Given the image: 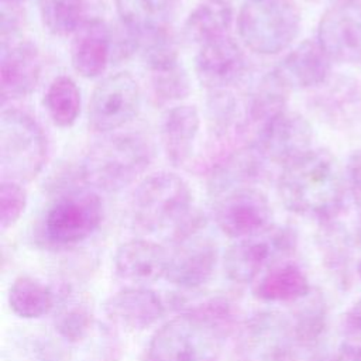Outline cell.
<instances>
[{"label":"cell","instance_id":"cell-19","mask_svg":"<svg viewBox=\"0 0 361 361\" xmlns=\"http://www.w3.org/2000/svg\"><path fill=\"white\" fill-rule=\"evenodd\" d=\"M331 62L317 39H305L275 65L272 73L288 90L310 89L327 82Z\"/></svg>","mask_w":361,"mask_h":361},{"label":"cell","instance_id":"cell-32","mask_svg":"<svg viewBox=\"0 0 361 361\" xmlns=\"http://www.w3.org/2000/svg\"><path fill=\"white\" fill-rule=\"evenodd\" d=\"M138 55L142 65L151 73L161 72L180 63L179 45L171 27L141 34Z\"/></svg>","mask_w":361,"mask_h":361},{"label":"cell","instance_id":"cell-20","mask_svg":"<svg viewBox=\"0 0 361 361\" xmlns=\"http://www.w3.org/2000/svg\"><path fill=\"white\" fill-rule=\"evenodd\" d=\"M168 248L145 238L123 243L114 254L116 275L133 285L147 286L165 278L168 269Z\"/></svg>","mask_w":361,"mask_h":361},{"label":"cell","instance_id":"cell-23","mask_svg":"<svg viewBox=\"0 0 361 361\" xmlns=\"http://www.w3.org/2000/svg\"><path fill=\"white\" fill-rule=\"evenodd\" d=\"M312 290L305 271L292 261L275 265L252 285V295L267 303H295Z\"/></svg>","mask_w":361,"mask_h":361},{"label":"cell","instance_id":"cell-11","mask_svg":"<svg viewBox=\"0 0 361 361\" xmlns=\"http://www.w3.org/2000/svg\"><path fill=\"white\" fill-rule=\"evenodd\" d=\"M141 89L130 72H117L102 79L92 92L87 124L99 134H109L130 123L140 110Z\"/></svg>","mask_w":361,"mask_h":361},{"label":"cell","instance_id":"cell-16","mask_svg":"<svg viewBox=\"0 0 361 361\" xmlns=\"http://www.w3.org/2000/svg\"><path fill=\"white\" fill-rule=\"evenodd\" d=\"M161 296L147 286H127L110 295L103 305L107 320L124 331H144L165 314Z\"/></svg>","mask_w":361,"mask_h":361},{"label":"cell","instance_id":"cell-39","mask_svg":"<svg viewBox=\"0 0 361 361\" xmlns=\"http://www.w3.org/2000/svg\"><path fill=\"white\" fill-rule=\"evenodd\" d=\"M310 361H351L341 350L338 351H320L316 353Z\"/></svg>","mask_w":361,"mask_h":361},{"label":"cell","instance_id":"cell-33","mask_svg":"<svg viewBox=\"0 0 361 361\" xmlns=\"http://www.w3.org/2000/svg\"><path fill=\"white\" fill-rule=\"evenodd\" d=\"M206 116L210 133L221 138L233 126L240 130L241 118L238 117V103L230 90L209 92L206 100Z\"/></svg>","mask_w":361,"mask_h":361},{"label":"cell","instance_id":"cell-28","mask_svg":"<svg viewBox=\"0 0 361 361\" xmlns=\"http://www.w3.org/2000/svg\"><path fill=\"white\" fill-rule=\"evenodd\" d=\"M289 314L295 343L299 348H313L319 344L327 326V306L320 292H313L295 302Z\"/></svg>","mask_w":361,"mask_h":361},{"label":"cell","instance_id":"cell-27","mask_svg":"<svg viewBox=\"0 0 361 361\" xmlns=\"http://www.w3.org/2000/svg\"><path fill=\"white\" fill-rule=\"evenodd\" d=\"M7 300L13 313L25 320L41 319L56 306L55 292L30 275H20L13 281Z\"/></svg>","mask_w":361,"mask_h":361},{"label":"cell","instance_id":"cell-4","mask_svg":"<svg viewBox=\"0 0 361 361\" xmlns=\"http://www.w3.org/2000/svg\"><path fill=\"white\" fill-rule=\"evenodd\" d=\"M206 217L193 210L168 234V269L165 279L182 290H195L214 275L219 262L217 243L206 233Z\"/></svg>","mask_w":361,"mask_h":361},{"label":"cell","instance_id":"cell-1","mask_svg":"<svg viewBox=\"0 0 361 361\" xmlns=\"http://www.w3.org/2000/svg\"><path fill=\"white\" fill-rule=\"evenodd\" d=\"M276 189L289 212L323 224L343 212L348 186L336 155L326 148H312L282 166Z\"/></svg>","mask_w":361,"mask_h":361},{"label":"cell","instance_id":"cell-24","mask_svg":"<svg viewBox=\"0 0 361 361\" xmlns=\"http://www.w3.org/2000/svg\"><path fill=\"white\" fill-rule=\"evenodd\" d=\"M233 23V7L228 0H203L186 17L183 39L189 45L203 47L228 35Z\"/></svg>","mask_w":361,"mask_h":361},{"label":"cell","instance_id":"cell-3","mask_svg":"<svg viewBox=\"0 0 361 361\" xmlns=\"http://www.w3.org/2000/svg\"><path fill=\"white\" fill-rule=\"evenodd\" d=\"M227 337L220 326L202 314L180 310L154 333L147 361H220Z\"/></svg>","mask_w":361,"mask_h":361},{"label":"cell","instance_id":"cell-38","mask_svg":"<svg viewBox=\"0 0 361 361\" xmlns=\"http://www.w3.org/2000/svg\"><path fill=\"white\" fill-rule=\"evenodd\" d=\"M345 178L353 200L361 212V149L354 151L350 155L345 168Z\"/></svg>","mask_w":361,"mask_h":361},{"label":"cell","instance_id":"cell-26","mask_svg":"<svg viewBox=\"0 0 361 361\" xmlns=\"http://www.w3.org/2000/svg\"><path fill=\"white\" fill-rule=\"evenodd\" d=\"M120 23L141 35L171 27L179 0H114Z\"/></svg>","mask_w":361,"mask_h":361},{"label":"cell","instance_id":"cell-15","mask_svg":"<svg viewBox=\"0 0 361 361\" xmlns=\"http://www.w3.org/2000/svg\"><path fill=\"white\" fill-rule=\"evenodd\" d=\"M195 72L199 83L209 92L228 90L245 76L247 58L240 44L226 35L199 48Z\"/></svg>","mask_w":361,"mask_h":361},{"label":"cell","instance_id":"cell-9","mask_svg":"<svg viewBox=\"0 0 361 361\" xmlns=\"http://www.w3.org/2000/svg\"><path fill=\"white\" fill-rule=\"evenodd\" d=\"M296 248V233L289 226L269 224L264 230L235 240L224 252L223 268L231 282L254 283Z\"/></svg>","mask_w":361,"mask_h":361},{"label":"cell","instance_id":"cell-37","mask_svg":"<svg viewBox=\"0 0 361 361\" xmlns=\"http://www.w3.org/2000/svg\"><path fill=\"white\" fill-rule=\"evenodd\" d=\"M21 23V10L20 4L1 1L0 11V38L1 45L14 41V37L18 31Z\"/></svg>","mask_w":361,"mask_h":361},{"label":"cell","instance_id":"cell-5","mask_svg":"<svg viewBox=\"0 0 361 361\" xmlns=\"http://www.w3.org/2000/svg\"><path fill=\"white\" fill-rule=\"evenodd\" d=\"M193 196L183 178L161 171L141 180L131 197V219L144 233L168 234L192 212Z\"/></svg>","mask_w":361,"mask_h":361},{"label":"cell","instance_id":"cell-35","mask_svg":"<svg viewBox=\"0 0 361 361\" xmlns=\"http://www.w3.org/2000/svg\"><path fill=\"white\" fill-rule=\"evenodd\" d=\"M27 207V193L21 183L1 180L0 183V227L7 230L13 227L23 216Z\"/></svg>","mask_w":361,"mask_h":361},{"label":"cell","instance_id":"cell-34","mask_svg":"<svg viewBox=\"0 0 361 361\" xmlns=\"http://www.w3.org/2000/svg\"><path fill=\"white\" fill-rule=\"evenodd\" d=\"M151 93L157 104L182 100L190 93V79L182 63L151 73Z\"/></svg>","mask_w":361,"mask_h":361},{"label":"cell","instance_id":"cell-25","mask_svg":"<svg viewBox=\"0 0 361 361\" xmlns=\"http://www.w3.org/2000/svg\"><path fill=\"white\" fill-rule=\"evenodd\" d=\"M288 92L289 90L275 78L272 71L265 73L247 96L240 130L243 133L248 130L254 133L259 126L286 110Z\"/></svg>","mask_w":361,"mask_h":361},{"label":"cell","instance_id":"cell-22","mask_svg":"<svg viewBox=\"0 0 361 361\" xmlns=\"http://www.w3.org/2000/svg\"><path fill=\"white\" fill-rule=\"evenodd\" d=\"M199 128L200 114L195 106H173L162 114L159 137L165 157L172 166H182L189 162Z\"/></svg>","mask_w":361,"mask_h":361},{"label":"cell","instance_id":"cell-10","mask_svg":"<svg viewBox=\"0 0 361 361\" xmlns=\"http://www.w3.org/2000/svg\"><path fill=\"white\" fill-rule=\"evenodd\" d=\"M296 350L289 316L257 310L243 319L234 333L230 361H295Z\"/></svg>","mask_w":361,"mask_h":361},{"label":"cell","instance_id":"cell-18","mask_svg":"<svg viewBox=\"0 0 361 361\" xmlns=\"http://www.w3.org/2000/svg\"><path fill=\"white\" fill-rule=\"evenodd\" d=\"M113 61V28L100 17H89L72 35L71 62L86 79L102 76Z\"/></svg>","mask_w":361,"mask_h":361},{"label":"cell","instance_id":"cell-13","mask_svg":"<svg viewBox=\"0 0 361 361\" xmlns=\"http://www.w3.org/2000/svg\"><path fill=\"white\" fill-rule=\"evenodd\" d=\"M213 219L224 235L238 240L272 224V207L262 190L241 188L214 199Z\"/></svg>","mask_w":361,"mask_h":361},{"label":"cell","instance_id":"cell-12","mask_svg":"<svg viewBox=\"0 0 361 361\" xmlns=\"http://www.w3.org/2000/svg\"><path fill=\"white\" fill-rule=\"evenodd\" d=\"M313 130L299 113L283 110L262 126L251 137V145L267 162L282 166L312 149Z\"/></svg>","mask_w":361,"mask_h":361},{"label":"cell","instance_id":"cell-31","mask_svg":"<svg viewBox=\"0 0 361 361\" xmlns=\"http://www.w3.org/2000/svg\"><path fill=\"white\" fill-rule=\"evenodd\" d=\"M44 27L54 35L68 37L89 18L87 0H38Z\"/></svg>","mask_w":361,"mask_h":361},{"label":"cell","instance_id":"cell-21","mask_svg":"<svg viewBox=\"0 0 361 361\" xmlns=\"http://www.w3.org/2000/svg\"><path fill=\"white\" fill-rule=\"evenodd\" d=\"M265 162L251 144L235 149L213 166L207 180L209 196L214 200L228 192L254 186L264 175Z\"/></svg>","mask_w":361,"mask_h":361},{"label":"cell","instance_id":"cell-30","mask_svg":"<svg viewBox=\"0 0 361 361\" xmlns=\"http://www.w3.org/2000/svg\"><path fill=\"white\" fill-rule=\"evenodd\" d=\"M52 326L56 336L66 344H79L89 338L96 322L90 307L85 302L66 295L55 310Z\"/></svg>","mask_w":361,"mask_h":361},{"label":"cell","instance_id":"cell-7","mask_svg":"<svg viewBox=\"0 0 361 361\" xmlns=\"http://www.w3.org/2000/svg\"><path fill=\"white\" fill-rule=\"evenodd\" d=\"M300 11L292 0H245L237 16L243 44L259 55L285 51L300 31Z\"/></svg>","mask_w":361,"mask_h":361},{"label":"cell","instance_id":"cell-41","mask_svg":"<svg viewBox=\"0 0 361 361\" xmlns=\"http://www.w3.org/2000/svg\"><path fill=\"white\" fill-rule=\"evenodd\" d=\"M357 275H358V278L361 279V259H360V262H358V265H357Z\"/></svg>","mask_w":361,"mask_h":361},{"label":"cell","instance_id":"cell-42","mask_svg":"<svg viewBox=\"0 0 361 361\" xmlns=\"http://www.w3.org/2000/svg\"><path fill=\"white\" fill-rule=\"evenodd\" d=\"M357 0H336V3H354Z\"/></svg>","mask_w":361,"mask_h":361},{"label":"cell","instance_id":"cell-29","mask_svg":"<svg viewBox=\"0 0 361 361\" xmlns=\"http://www.w3.org/2000/svg\"><path fill=\"white\" fill-rule=\"evenodd\" d=\"M44 106L52 123L61 128L73 126L80 114V90L76 82L66 76H56L48 86Z\"/></svg>","mask_w":361,"mask_h":361},{"label":"cell","instance_id":"cell-8","mask_svg":"<svg viewBox=\"0 0 361 361\" xmlns=\"http://www.w3.org/2000/svg\"><path fill=\"white\" fill-rule=\"evenodd\" d=\"M48 154L47 135L38 121L18 109L0 114L1 180L30 182L44 168Z\"/></svg>","mask_w":361,"mask_h":361},{"label":"cell","instance_id":"cell-17","mask_svg":"<svg viewBox=\"0 0 361 361\" xmlns=\"http://www.w3.org/2000/svg\"><path fill=\"white\" fill-rule=\"evenodd\" d=\"M42 71L38 48L31 41H11L1 45V102L27 97L37 87Z\"/></svg>","mask_w":361,"mask_h":361},{"label":"cell","instance_id":"cell-36","mask_svg":"<svg viewBox=\"0 0 361 361\" xmlns=\"http://www.w3.org/2000/svg\"><path fill=\"white\" fill-rule=\"evenodd\" d=\"M340 350L351 361H361V298L343 316Z\"/></svg>","mask_w":361,"mask_h":361},{"label":"cell","instance_id":"cell-40","mask_svg":"<svg viewBox=\"0 0 361 361\" xmlns=\"http://www.w3.org/2000/svg\"><path fill=\"white\" fill-rule=\"evenodd\" d=\"M1 1H6V3H13V4H21L23 1L25 0H1Z\"/></svg>","mask_w":361,"mask_h":361},{"label":"cell","instance_id":"cell-2","mask_svg":"<svg viewBox=\"0 0 361 361\" xmlns=\"http://www.w3.org/2000/svg\"><path fill=\"white\" fill-rule=\"evenodd\" d=\"M152 155V147L142 135H107L86 151L79 165V176L94 190L120 192L147 171Z\"/></svg>","mask_w":361,"mask_h":361},{"label":"cell","instance_id":"cell-6","mask_svg":"<svg viewBox=\"0 0 361 361\" xmlns=\"http://www.w3.org/2000/svg\"><path fill=\"white\" fill-rule=\"evenodd\" d=\"M103 202L97 190L85 186L62 189L48 204L41 235L48 245L68 248L87 240L103 221Z\"/></svg>","mask_w":361,"mask_h":361},{"label":"cell","instance_id":"cell-14","mask_svg":"<svg viewBox=\"0 0 361 361\" xmlns=\"http://www.w3.org/2000/svg\"><path fill=\"white\" fill-rule=\"evenodd\" d=\"M317 42L331 61L361 63V4L336 3L317 25Z\"/></svg>","mask_w":361,"mask_h":361}]
</instances>
